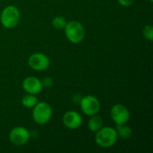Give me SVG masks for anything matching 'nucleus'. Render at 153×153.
<instances>
[{
	"label": "nucleus",
	"mask_w": 153,
	"mask_h": 153,
	"mask_svg": "<svg viewBox=\"0 0 153 153\" xmlns=\"http://www.w3.org/2000/svg\"><path fill=\"white\" fill-rule=\"evenodd\" d=\"M117 134L115 128L110 126H102L96 132L95 142L101 148L113 147L117 142Z\"/></svg>",
	"instance_id": "1"
},
{
	"label": "nucleus",
	"mask_w": 153,
	"mask_h": 153,
	"mask_svg": "<svg viewBox=\"0 0 153 153\" xmlns=\"http://www.w3.org/2000/svg\"><path fill=\"white\" fill-rule=\"evenodd\" d=\"M64 30L66 39L74 44H78L84 39L85 29L78 21L67 22Z\"/></svg>",
	"instance_id": "2"
},
{
	"label": "nucleus",
	"mask_w": 153,
	"mask_h": 153,
	"mask_svg": "<svg viewBox=\"0 0 153 153\" xmlns=\"http://www.w3.org/2000/svg\"><path fill=\"white\" fill-rule=\"evenodd\" d=\"M53 109L50 104L45 101H40L32 108V118L38 125L47 124L52 117Z\"/></svg>",
	"instance_id": "3"
},
{
	"label": "nucleus",
	"mask_w": 153,
	"mask_h": 153,
	"mask_svg": "<svg viewBox=\"0 0 153 153\" xmlns=\"http://www.w3.org/2000/svg\"><path fill=\"white\" fill-rule=\"evenodd\" d=\"M21 13L15 5H8L3 9L0 14V22L6 29H13L19 23Z\"/></svg>",
	"instance_id": "4"
},
{
	"label": "nucleus",
	"mask_w": 153,
	"mask_h": 153,
	"mask_svg": "<svg viewBox=\"0 0 153 153\" xmlns=\"http://www.w3.org/2000/svg\"><path fill=\"white\" fill-rule=\"evenodd\" d=\"M80 108L82 111L89 117L98 114L100 110V102L93 95L84 96L80 101Z\"/></svg>",
	"instance_id": "5"
},
{
	"label": "nucleus",
	"mask_w": 153,
	"mask_h": 153,
	"mask_svg": "<svg viewBox=\"0 0 153 153\" xmlns=\"http://www.w3.org/2000/svg\"><path fill=\"white\" fill-rule=\"evenodd\" d=\"M28 65L35 71H44L49 67L50 60L46 54L37 52L30 56L28 59Z\"/></svg>",
	"instance_id": "6"
},
{
	"label": "nucleus",
	"mask_w": 153,
	"mask_h": 153,
	"mask_svg": "<svg viewBox=\"0 0 153 153\" xmlns=\"http://www.w3.org/2000/svg\"><path fill=\"white\" fill-rule=\"evenodd\" d=\"M30 138V132L22 126H16L13 128L9 134V140L15 146H22L26 144Z\"/></svg>",
	"instance_id": "7"
},
{
	"label": "nucleus",
	"mask_w": 153,
	"mask_h": 153,
	"mask_svg": "<svg viewBox=\"0 0 153 153\" xmlns=\"http://www.w3.org/2000/svg\"><path fill=\"white\" fill-rule=\"evenodd\" d=\"M110 116L116 125L126 124L130 119V112L122 104H116L111 108Z\"/></svg>",
	"instance_id": "8"
},
{
	"label": "nucleus",
	"mask_w": 153,
	"mask_h": 153,
	"mask_svg": "<svg viewBox=\"0 0 153 153\" xmlns=\"http://www.w3.org/2000/svg\"><path fill=\"white\" fill-rule=\"evenodd\" d=\"M62 121H63L64 126L66 128L74 130V129L79 128L82 126V117L78 112L74 110H70L64 114Z\"/></svg>",
	"instance_id": "9"
},
{
	"label": "nucleus",
	"mask_w": 153,
	"mask_h": 153,
	"mask_svg": "<svg viewBox=\"0 0 153 153\" xmlns=\"http://www.w3.org/2000/svg\"><path fill=\"white\" fill-rule=\"evenodd\" d=\"M22 86L23 91H25L27 93L33 94V95L39 94L43 89L41 80H39L38 77H35V76L26 77L22 81Z\"/></svg>",
	"instance_id": "10"
},
{
	"label": "nucleus",
	"mask_w": 153,
	"mask_h": 153,
	"mask_svg": "<svg viewBox=\"0 0 153 153\" xmlns=\"http://www.w3.org/2000/svg\"><path fill=\"white\" fill-rule=\"evenodd\" d=\"M116 131L117 134V136L121 137L122 139L128 140L133 135V130L132 128L127 126L126 124H121V125H116Z\"/></svg>",
	"instance_id": "11"
},
{
	"label": "nucleus",
	"mask_w": 153,
	"mask_h": 153,
	"mask_svg": "<svg viewBox=\"0 0 153 153\" xmlns=\"http://www.w3.org/2000/svg\"><path fill=\"white\" fill-rule=\"evenodd\" d=\"M103 126V119L101 117L98 116V114L91 116L90 120L88 121V128L91 132L96 133Z\"/></svg>",
	"instance_id": "12"
},
{
	"label": "nucleus",
	"mask_w": 153,
	"mask_h": 153,
	"mask_svg": "<svg viewBox=\"0 0 153 153\" xmlns=\"http://www.w3.org/2000/svg\"><path fill=\"white\" fill-rule=\"evenodd\" d=\"M37 103H38V98L33 94L27 93L22 99V106L24 108H32Z\"/></svg>",
	"instance_id": "13"
},
{
	"label": "nucleus",
	"mask_w": 153,
	"mask_h": 153,
	"mask_svg": "<svg viewBox=\"0 0 153 153\" xmlns=\"http://www.w3.org/2000/svg\"><path fill=\"white\" fill-rule=\"evenodd\" d=\"M66 19L64 16H56L52 20V25L57 30H64L66 25Z\"/></svg>",
	"instance_id": "14"
},
{
	"label": "nucleus",
	"mask_w": 153,
	"mask_h": 153,
	"mask_svg": "<svg viewBox=\"0 0 153 153\" xmlns=\"http://www.w3.org/2000/svg\"><path fill=\"white\" fill-rule=\"evenodd\" d=\"M143 37L149 40V41H152L153 40V27L152 25H146L143 30Z\"/></svg>",
	"instance_id": "15"
},
{
	"label": "nucleus",
	"mask_w": 153,
	"mask_h": 153,
	"mask_svg": "<svg viewBox=\"0 0 153 153\" xmlns=\"http://www.w3.org/2000/svg\"><path fill=\"white\" fill-rule=\"evenodd\" d=\"M41 82H42L43 87H50V86H52V84H53V80H52L50 77H46V78H44Z\"/></svg>",
	"instance_id": "16"
},
{
	"label": "nucleus",
	"mask_w": 153,
	"mask_h": 153,
	"mask_svg": "<svg viewBox=\"0 0 153 153\" xmlns=\"http://www.w3.org/2000/svg\"><path fill=\"white\" fill-rule=\"evenodd\" d=\"M117 1H118V3H119L121 5L126 6V7L132 5V4H134V0H117Z\"/></svg>",
	"instance_id": "17"
},
{
	"label": "nucleus",
	"mask_w": 153,
	"mask_h": 153,
	"mask_svg": "<svg viewBox=\"0 0 153 153\" xmlns=\"http://www.w3.org/2000/svg\"><path fill=\"white\" fill-rule=\"evenodd\" d=\"M149 1H150V2H152L153 0H149Z\"/></svg>",
	"instance_id": "18"
}]
</instances>
